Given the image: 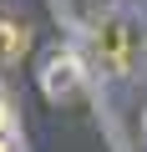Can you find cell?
<instances>
[{
  "label": "cell",
  "mask_w": 147,
  "mask_h": 152,
  "mask_svg": "<svg viewBox=\"0 0 147 152\" xmlns=\"http://www.w3.org/2000/svg\"><path fill=\"white\" fill-rule=\"evenodd\" d=\"M86 86V76H81V61L71 56V51H56L46 66H41V91L51 102H76Z\"/></svg>",
  "instance_id": "6da1fadb"
},
{
  "label": "cell",
  "mask_w": 147,
  "mask_h": 152,
  "mask_svg": "<svg viewBox=\"0 0 147 152\" xmlns=\"http://www.w3.org/2000/svg\"><path fill=\"white\" fill-rule=\"evenodd\" d=\"M10 132H15V122H10V107H5V96H0V142H10Z\"/></svg>",
  "instance_id": "277c9868"
},
{
  "label": "cell",
  "mask_w": 147,
  "mask_h": 152,
  "mask_svg": "<svg viewBox=\"0 0 147 152\" xmlns=\"http://www.w3.org/2000/svg\"><path fill=\"white\" fill-rule=\"evenodd\" d=\"M31 51V31L0 10V66H20V56Z\"/></svg>",
  "instance_id": "3957f363"
},
{
  "label": "cell",
  "mask_w": 147,
  "mask_h": 152,
  "mask_svg": "<svg viewBox=\"0 0 147 152\" xmlns=\"http://www.w3.org/2000/svg\"><path fill=\"white\" fill-rule=\"evenodd\" d=\"M0 152H10V142H0Z\"/></svg>",
  "instance_id": "5b68a950"
},
{
  "label": "cell",
  "mask_w": 147,
  "mask_h": 152,
  "mask_svg": "<svg viewBox=\"0 0 147 152\" xmlns=\"http://www.w3.org/2000/svg\"><path fill=\"white\" fill-rule=\"evenodd\" d=\"M97 56L107 61V71H127L132 66V26L122 15H107L97 26Z\"/></svg>",
  "instance_id": "7a4b0ae2"
}]
</instances>
